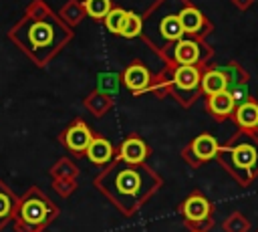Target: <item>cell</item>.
<instances>
[{
  "label": "cell",
  "mask_w": 258,
  "mask_h": 232,
  "mask_svg": "<svg viewBox=\"0 0 258 232\" xmlns=\"http://www.w3.org/2000/svg\"><path fill=\"white\" fill-rule=\"evenodd\" d=\"M141 28H143V20L137 14H133V12H127L119 34H123L125 38H133V36H137L141 32Z\"/></svg>",
  "instance_id": "d6986e66"
},
{
  "label": "cell",
  "mask_w": 258,
  "mask_h": 232,
  "mask_svg": "<svg viewBox=\"0 0 258 232\" xmlns=\"http://www.w3.org/2000/svg\"><path fill=\"white\" fill-rule=\"evenodd\" d=\"M200 83H202L200 67L177 65L169 71V89L183 105H187L191 99H196V95L200 91Z\"/></svg>",
  "instance_id": "52a82bcc"
},
{
  "label": "cell",
  "mask_w": 258,
  "mask_h": 232,
  "mask_svg": "<svg viewBox=\"0 0 258 232\" xmlns=\"http://www.w3.org/2000/svg\"><path fill=\"white\" fill-rule=\"evenodd\" d=\"M123 81L125 85L133 91V93H143L145 89L151 87V75L147 71V67H143L141 63H133L125 69L123 73Z\"/></svg>",
  "instance_id": "9a60e30c"
},
{
  "label": "cell",
  "mask_w": 258,
  "mask_h": 232,
  "mask_svg": "<svg viewBox=\"0 0 258 232\" xmlns=\"http://www.w3.org/2000/svg\"><path fill=\"white\" fill-rule=\"evenodd\" d=\"M16 204H18V198L10 192V188H6L0 182V230L14 218Z\"/></svg>",
  "instance_id": "ac0fdd59"
},
{
  "label": "cell",
  "mask_w": 258,
  "mask_h": 232,
  "mask_svg": "<svg viewBox=\"0 0 258 232\" xmlns=\"http://www.w3.org/2000/svg\"><path fill=\"white\" fill-rule=\"evenodd\" d=\"M147 155H149L147 143L135 133L129 135L119 147V159H123L127 163H143Z\"/></svg>",
  "instance_id": "7c38bea8"
},
{
  "label": "cell",
  "mask_w": 258,
  "mask_h": 232,
  "mask_svg": "<svg viewBox=\"0 0 258 232\" xmlns=\"http://www.w3.org/2000/svg\"><path fill=\"white\" fill-rule=\"evenodd\" d=\"M87 157L95 163V165H109L115 159V147L111 145V141L107 137H93V141L87 147Z\"/></svg>",
  "instance_id": "5bb4252c"
},
{
  "label": "cell",
  "mask_w": 258,
  "mask_h": 232,
  "mask_svg": "<svg viewBox=\"0 0 258 232\" xmlns=\"http://www.w3.org/2000/svg\"><path fill=\"white\" fill-rule=\"evenodd\" d=\"M125 14H127V10H123V8H111L109 14L105 16V26L111 32L119 34L121 32V26H123V20H125Z\"/></svg>",
  "instance_id": "44dd1931"
},
{
  "label": "cell",
  "mask_w": 258,
  "mask_h": 232,
  "mask_svg": "<svg viewBox=\"0 0 258 232\" xmlns=\"http://www.w3.org/2000/svg\"><path fill=\"white\" fill-rule=\"evenodd\" d=\"M85 10L93 16V18H105L111 10V0H85Z\"/></svg>",
  "instance_id": "ffe728a7"
},
{
  "label": "cell",
  "mask_w": 258,
  "mask_h": 232,
  "mask_svg": "<svg viewBox=\"0 0 258 232\" xmlns=\"http://www.w3.org/2000/svg\"><path fill=\"white\" fill-rule=\"evenodd\" d=\"M208 111L218 117V119H224L228 115H232L236 111V99L230 91H222V93H216V95H210L208 97Z\"/></svg>",
  "instance_id": "2e32d148"
},
{
  "label": "cell",
  "mask_w": 258,
  "mask_h": 232,
  "mask_svg": "<svg viewBox=\"0 0 258 232\" xmlns=\"http://www.w3.org/2000/svg\"><path fill=\"white\" fill-rule=\"evenodd\" d=\"M167 61H171L175 67L177 65H185V67H200L202 63H206L212 54V50L196 36H183L177 42H173L169 48L163 50Z\"/></svg>",
  "instance_id": "8992f818"
},
{
  "label": "cell",
  "mask_w": 258,
  "mask_h": 232,
  "mask_svg": "<svg viewBox=\"0 0 258 232\" xmlns=\"http://www.w3.org/2000/svg\"><path fill=\"white\" fill-rule=\"evenodd\" d=\"M95 186L117 210L131 216L151 198V194L161 186V180L143 163H127L115 157L95 178Z\"/></svg>",
  "instance_id": "6da1fadb"
},
{
  "label": "cell",
  "mask_w": 258,
  "mask_h": 232,
  "mask_svg": "<svg viewBox=\"0 0 258 232\" xmlns=\"http://www.w3.org/2000/svg\"><path fill=\"white\" fill-rule=\"evenodd\" d=\"M256 129H258V127H256Z\"/></svg>",
  "instance_id": "7402d4cb"
},
{
  "label": "cell",
  "mask_w": 258,
  "mask_h": 232,
  "mask_svg": "<svg viewBox=\"0 0 258 232\" xmlns=\"http://www.w3.org/2000/svg\"><path fill=\"white\" fill-rule=\"evenodd\" d=\"M183 8V0H157L151 10L143 18V36L149 40L151 46L157 50L169 48L173 42L185 36L181 22H179V10Z\"/></svg>",
  "instance_id": "3957f363"
},
{
  "label": "cell",
  "mask_w": 258,
  "mask_h": 232,
  "mask_svg": "<svg viewBox=\"0 0 258 232\" xmlns=\"http://www.w3.org/2000/svg\"><path fill=\"white\" fill-rule=\"evenodd\" d=\"M200 89L210 97V95H216V93H222V91H230V81H228V75L222 67H214V69H208L202 73V83H200Z\"/></svg>",
  "instance_id": "4fadbf2b"
},
{
  "label": "cell",
  "mask_w": 258,
  "mask_h": 232,
  "mask_svg": "<svg viewBox=\"0 0 258 232\" xmlns=\"http://www.w3.org/2000/svg\"><path fill=\"white\" fill-rule=\"evenodd\" d=\"M234 117H236V123L242 127V129H256L258 127V103L254 99H244L236 105V111H234Z\"/></svg>",
  "instance_id": "e0dca14e"
},
{
  "label": "cell",
  "mask_w": 258,
  "mask_h": 232,
  "mask_svg": "<svg viewBox=\"0 0 258 232\" xmlns=\"http://www.w3.org/2000/svg\"><path fill=\"white\" fill-rule=\"evenodd\" d=\"M58 210L56 206L38 190L30 188L22 198H18L14 212V230L16 232H42L54 218Z\"/></svg>",
  "instance_id": "277c9868"
},
{
  "label": "cell",
  "mask_w": 258,
  "mask_h": 232,
  "mask_svg": "<svg viewBox=\"0 0 258 232\" xmlns=\"http://www.w3.org/2000/svg\"><path fill=\"white\" fill-rule=\"evenodd\" d=\"M220 159L232 169V173H256L258 171V143L250 135H238L236 143L218 151Z\"/></svg>",
  "instance_id": "5b68a950"
},
{
  "label": "cell",
  "mask_w": 258,
  "mask_h": 232,
  "mask_svg": "<svg viewBox=\"0 0 258 232\" xmlns=\"http://www.w3.org/2000/svg\"><path fill=\"white\" fill-rule=\"evenodd\" d=\"M179 22H181L183 32L189 36H196V38H200L212 30V24L206 20V16L196 6H189V4H183V8L179 10Z\"/></svg>",
  "instance_id": "8fae6325"
},
{
  "label": "cell",
  "mask_w": 258,
  "mask_h": 232,
  "mask_svg": "<svg viewBox=\"0 0 258 232\" xmlns=\"http://www.w3.org/2000/svg\"><path fill=\"white\" fill-rule=\"evenodd\" d=\"M218 151H220L218 139H216L214 135H210V133H202V135H198V137L187 145V149L183 151V157L189 159L194 165H198V163H202V161H208V159L216 157Z\"/></svg>",
  "instance_id": "ba28073f"
},
{
  "label": "cell",
  "mask_w": 258,
  "mask_h": 232,
  "mask_svg": "<svg viewBox=\"0 0 258 232\" xmlns=\"http://www.w3.org/2000/svg\"><path fill=\"white\" fill-rule=\"evenodd\" d=\"M10 38L16 40V44L28 56H32L36 63L42 65L71 38V30L64 28L52 16H44V18L26 16L10 32Z\"/></svg>",
  "instance_id": "7a4b0ae2"
},
{
  "label": "cell",
  "mask_w": 258,
  "mask_h": 232,
  "mask_svg": "<svg viewBox=\"0 0 258 232\" xmlns=\"http://www.w3.org/2000/svg\"><path fill=\"white\" fill-rule=\"evenodd\" d=\"M179 212L183 214L187 224H202V222H206L210 218L212 204H210V200L206 196L196 192V194H191L189 198L183 200V204L179 206Z\"/></svg>",
  "instance_id": "30bf717a"
},
{
  "label": "cell",
  "mask_w": 258,
  "mask_h": 232,
  "mask_svg": "<svg viewBox=\"0 0 258 232\" xmlns=\"http://www.w3.org/2000/svg\"><path fill=\"white\" fill-rule=\"evenodd\" d=\"M60 141L69 147V151L73 153H85L89 143L93 141V133L91 129L83 123V121H73L60 135Z\"/></svg>",
  "instance_id": "9c48e42d"
}]
</instances>
